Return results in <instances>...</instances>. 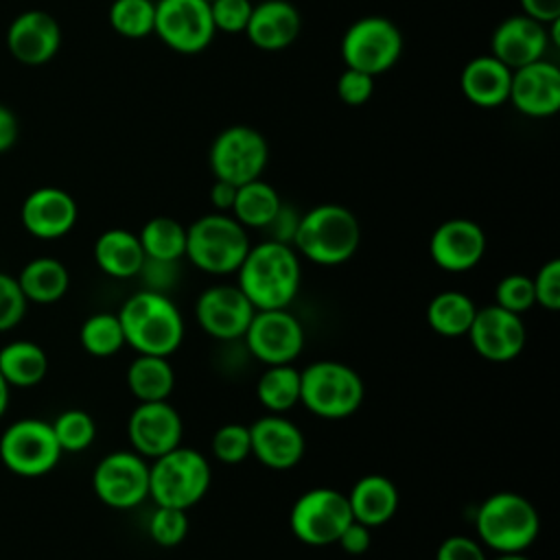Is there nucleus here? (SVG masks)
I'll return each instance as SVG.
<instances>
[{
  "label": "nucleus",
  "mask_w": 560,
  "mask_h": 560,
  "mask_svg": "<svg viewBox=\"0 0 560 560\" xmlns=\"http://www.w3.org/2000/svg\"><path fill=\"white\" fill-rule=\"evenodd\" d=\"M7 46L18 61L42 66L57 55L61 46V28L46 11H22L7 28Z\"/></svg>",
  "instance_id": "nucleus-22"
},
{
  "label": "nucleus",
  "mask_w": 560,
  "mask_h": 560,
  "mask_svg": "<svg viewBox=\"0 0 560 560\" xmlns=\"http://www.w3.org/2000/svg\"><path fill=\"white\" fill-rule=\"evenodd\" d=\"M61 453H81L96 438L94 418L83 409H66L50 424Z\"/></svg>",
  "instance_id": "nucleus-37"
},
{
  "label": "nucleus",
  "mask_w": 560,
  "mask_h": 560,
  "mask_svg": "<svg viewBox=\"0 0 560 560\" xmlns=\"http://www.w3.org/2000/svg\"><path fill=\"white\" fill-rule=\"evenodd\" d=\"M402 55V33L385 15H363L354 20L341 37V59L346 68L378 77L396 66Z\"/></svg>",
  "instance_id": "nucleus-8"
},
{
  "label": "nucleus",
  "mask_w": 560,
  "mask_h": 560,
  "mask_svg": "<svg viewBox=\"0 0 560 560\" xmlns=\"http://www.w3.org/2000/svg\"><path fill=\"white\" fill-rule=\"evenodd\" d=\"M247 230L228 212H210L186 228L184 256L203 273H236L247 249Z\"/></svg>",
  "instance_id": "nucleus-6"
},
{
  "label": "nucleus",
  "mask_w": 560,
  "mask_h": 560,
  "mask_svg": "<svg viewBox=\"0 0 560 560\" xmlns=\"http://www.w3.org/2000/svg\"><path fill=\"white\" fill-rule=\"evenodd\" d=\"M267 160L269 147L265 136L247 125H232L223 129L208 151V164L214 179H223L234 186L258 179Z\"/></svg>",
  "instance_id": "nucleus-10"
},
{
  "label": "nucleus",
  "mask_w": 560,
  "mask_h": 560,
  "mask_svg": "<svg viewBox=\"0 0 560 560\" xmlns=\"http://www.w3.org/2000/svg\"><path fill=\"white\" fill-rule=\"evenodd\" d=\"M549 48L547 24L518 13L505 18L490 35V55L505 63L510 70L545 59Z\"/></svg>",
  "instance_id": "nucleus-21"
},
{
  "label": "nucleus",
  "mask_w": 560,
  "mask_h": 560,
  "mask_svg": "<svg viewBox=\"0 0 560 560\" xmlns=\"http://www.w3.org/2000/svg\"><path fill=\"white\" fill-rule=\"evenodd\" d=\"M435 560H488V553L479 540L464 534H453L438 545Z\"/></svg>",
  "instance_id": "nucleus-45"
},
{
  "label": "nucleus",
  "mask_w": 560,
  "mask_h": 560,
  "mask_svg": "<svg viewBox=\"0 0 560 560\" xmlns=\"http://www.w3.org/2000/svg\"><path fill=\"white\" fill-rule=\"evenodd\" d=\"M241 339L262 365L293 363L304 350V326L289 308H260Z\"/></svg>",
  "instance_id": "nucleus-12"
},
{
  "label": "nucleus",
  "mask_w": 560,
  "mask_h": 560,
  "mask_svg": "<svg viewBox=\"0 0 560 560\" xmlns=\"http://www.w3.org/2000/svg\"><path fill=\"white\" fill-rule=\"evenodd\" d=\"M18 140V120L15 114L0 103V153L11 149Z\"/></svg>",
  "instance_id": "nucleus-50"
},
{
  "label": "nucleus",
  "mask_w": 560,
  "mask_h": 560,
  "mask_svg": "<svg viewBox=\"0 0 560 560\" xmlns=\"http://www.w3.org/2000/svg\"><path fill=\"white\" fill-rule=\"evenodd\" d=\"M206 2H212V0H206Z\"/></svg>",
  "instance_id": "nucleus-53"
},
{
  "label": "nucleus",
  "mask_w": 560,
  "mask_h": 560,
  "mask_svg": "<svg viewBox=\"0 0 560 560\" xmlns=\"http://www.w3.org/2000/svg\"><path fill=\"white\" fill-rule=\"evenodd\" d=\"M280 206H282V199L278 190L258 177L236 188L234 206L230 212L245 230L247 228L265 230L276 217V212L280 210Z\"/></svg>",
  "instance_id": "nucleus-32"
},
{
  "label": "nucleus",
  "mask_w": 560,
  "mask_h": 560,
  "mask_svg": "<svg viewBox=\"0 0 560 560\" xmlns=\"http://www.w3.org/2000/svg\"><path fill=\"white\" fill-rule=\"evenodd\" d=\"M210 451L217 462L236 466L245 462L252 455V444H249V427L241 422H225L221 424L210 440Z\"/></svg>",
  "instance_id": "nucleus-38"
},
{
  "label": "nucleus",
  "mask_w": 560,
  "mask_h": 560,
  "mask_svg": "<svg viewBox=\"0 0 560 560\" xmlns=\"http://www.w3.org/2000/svg\"><path fill=\"white\" fill-rule=\"evenodd\" d=\"M94 260L105 276L116 280H129L140 276L147 256L142 252L138 234L122 228H112L96 238Z\"/></svg>",
  "instance_id": "nucleus-27"
},
{
  "label": "nucleus",
  "mask_w": 560,
  "mask_h": 560,
  "mask_svg": "<svg viewBox=\"0 0 560 560\" xmlns=\"http://www.w3.org/2000/svg\"><path fill=\"white\" fill-rule=\"evenodd\" d=\"M536 304L556 313L560 308V260H547L532 278Z\"/></svg>",
  "instance_id": "nucleus-43"
},
{
  "label": "nucleus",
  "mask_w": 560,
  "mask_h": 560,
  "mask_svg": "<svg viewBox=\"0 0 560 560\" xmlns=\"http://www.w3.org/2000/svg\"><path fill=\"white\" fill-rule=\"evenodd\" d=\"M92 488L101 503L131 510L149 497V462L136 451L107 453L92 472Z\"/></svg>",
  "instance_id": "nucleus-14"
},
{
  "label": "nucleus",
  "mask_w": 560,
  "mask_h": 560,
  "mask_svg": "<svg viewBox=\"0 0 560 560\" xmlns=\"http://www.w3.org/2000/svg\"><path fill=\"white\" fill-rule=\"evenodd\" d=\"M508 101L529 118H547L560 109V70L547 59L512 70Z\"/></svg>",
  "instance_id": "nucleus-20"
},
{
  "label": "nucleus",
  "mask_w": 560,
  "mask_h": 560,
  "mask_svg": "<svg viewBox=\"0 0 560 560\" xmlns=\"http://www.w3.org/2000/svg\"><path fill=\"white\" fill-rule=\"evenodd\" d=\"M48 357L35 341H11L0 350V374L9 385L33 387L44 381Z\"/></svg>",
  "instance_id": "nucleus-31"
},
{
  "label": "nucleus",
  "mask_w": 560,
  "mask_h": 560,
  "mask_svg": "<svg viewBox=\"0 0 560 560\" xmlns=\"http://www.w3.org/2000/svg\"><path fill=\"white\" fill-rule=\"evenodd\" d=\"M77 214L79 210L72 195L57 186H42L33 190L20 210L26 232L44 241L66 236L74 228Z\"/></svg>",
  "instance_id": "nucleus-23"
},
{
  "label": "nucleus",
  "mask_w": 560,
  "mask_h": 560,
  "mask_svg": "<svg viewBox=\"0 0 560 560\" xmlns=\"http://www.w3.org/2000/svg\"><path fill=\"white\" fill-rule=\"evenodd\" d=\"M127 387L138 402L168 400L175 389V370L168 357L138 354L127 368Z\"/></svg>",
  "instance_id": "nucleus-28"
},
{
  "label": "nucleus",
  "mask_w": 560,
  "mask_h": 560,
  "mask_svg": "<svg viewBox=\"0 0 560 560\" xmlns=\"http://www.w3.org/2000/svg\"><path fill=\"white\" fill-rule=\"evenodd\" d=\"M116 315L122 326L125 346L138 354L171 357L184 341L182 311L164 291H136L122 302Z\"/></svg>",
  "instance_id": "nucleus-2"
},
{
  "label": "nucleus",
  "mask_w": 560,
  "mask_h": 560,
  "mask_svg": "<svg viewBox=\"0 0 560 560\" xmlns=\"http://www.w3.org/2000/svg\"><path fill=\"white\" fill-rule=\"evenodd\" d=\"M346 497L350 503L352 518L368 525L370 529L392 521L400 501L396 483L378 472L359 477Z\"/></svg>",
  "instance_id": "nucleus-26"
},
{
  "label": "nucleus",
  "mask_w": 560,
  "mask_h": 560,
  "mask_svg": "<svg viewBox=\"0 0 560 560\" xmlns=\"http://www.w3.org/2000/svg\"><path fill=\"white\" fill-rule=\"evenodd\" d=\"M109 24L127 39L151 35L155 24V0H114L109 7Z\"/></svg>",
  "instance_id": "nucleus-36"
},
{
  "label": "nucleus",
  "mask_w": 560,
  "mask_h": 560,
  "mask_svg": "<svg viewBox=\"0 0 560 560\" xmlns=\"http://www.w3.org/2000/svg\"><path fill=\"white\" fill-rule=\"evenodd\" d=\"M350 521L348 497L326 486L302 492L289 512L291 534L311 547L335 545Z\"/></svg>",
  "instance_id": "nucleus-9"
},
{
  "label": "nucleus",
  "mask_w": 560,
  "mask_h": 560,
  "mask_svg": "<svg viewBox=\"0 0 560 560\" xmlns=\"http://www.w3.org/2000/svg\"><path fill=\"white\" fill-rule=\"evenodd\" d=\"M488 560H532L529 556H525V551H512V553H494V558Z\"/></svg>",
  "instance_id": "nucleus-52"
},
{
  "label": "nucleus",
  "mask_w": 560,
  "mask_h": 560,
  "mask_svg": "<svg viewBox=\"0 0 560 560\" xmlns=\"http://www.w3.org/2000/svg\"><path fill=\"white\" fill-rule=\"evenodd\" d=\"M335 545H339L341 551L348 553V556H363L372 545V529L352 518L346 525V529L339 534Z\"/></svg>",
  "instance_id": "nucleus-46"
},
{
  "label": "nucleus",
  "mask_w": 560,
  "mask_h": 560,
  "mask_svg": "<svg viewBox=\"0 0 560 560\" xmlns=\"http://www.w3.org/2000/svg\"><path fill=\"white\" fill-rule=\"evenodd\" d=\"M298 219H300V214H298L291 206H287V203L282 201L280 210L276 212V217L271 219V223H269L265 230L269 232V238L291 245V238H293L295 228H298Z\"/></svg>",
  "instance_id": "nucleus-47"
},
{
  "label": "nucleus",
  "mask_w": 560,
  "mask_h": 560,
  "mask_svg": "<svg viewBox=\"0 0 560 560\" xmlns=\"http://www.w3.org/2000/svg\"><path fill=\"white\" fill-rule=\"evenodd\" d=\"M26 298L15 278L0 271V332L18 326L26 313Z\"/></svg>",
  "instance_id": "nucleus-41"
},
{
  "label": "nucleus",
  "mask_w": 560,
  "mask_h": 560,
  "mask_svg": "<svg viewBox=\"0 0 560 560\" xmlns=\"http://www.w3.org/2000/svg\"><path fill=\"white\" fill-rule=\"evenodd\" d=\"M521 7H523V13L542 22V24H549L553 20L560 18V0H518Z\"/></svg>",
  "instance_id": "nucleus-48"
},
{
  "label": "nucleus",
  "mask_w": 560,
  "mask_h": 560,
  "mask_svg": "<svg viewBox=\"0 0 560 560\" xmlns=\"http://www.w3.org/2000/svg\"><path fill=\"white\" fill-rule=\"evenodd\" d=\"M486 254V234L472 219H446L442 221L429 238L431 260L448 271L462 273L479 265Z\"/></svg>",
  "instance_id": "nucleus-19"
},
{
  "label": "nucleus",
  "mask_w": 560,
  "mask_h": 560,
  "mask_svg": "<svg viewBox=\"0 0 560 560\" xmlns=\"http://www.w3.org/2000/svg\"><path fill=\"white\" fill-rule=\"evenodd\" d=\"M153 33L175 52L197 55L214 39V22L206 0H155Z\"/></svg>",
  "instance_id": "nucleus-13"
},
{
  "label": "nucleus",
  "mask_w": 560,
  "mask_h": 560,
  "mask_svg": "<svg viewBox=\"0 0 560 560\" xmlns=\"http://www.w3.org/2000/svg\"><path fill=\"white\" fill-rule=\"evenodd\" d=\"M208 4L214 28L225 33H243L254 7L249 0H212Z\"/></svg>",
  "instance_id": "nucleus-42"
},
{
  "label": "nucleus",
  "mask_w": 560,
  "mask_h": 560,
  "mask_svg": "<svg viewBox=\"0 0 560 560\" xmlns=\"http://www.w3.org/2000/svg\"><path fill=\"white\" fill-rule=\"evenodd\" d=\"M79 341L83 350L92 357H112L125 346L122 326L116 313H94L79 330Z\"/></svg>",
  "instance_id": "nucleus-35"
},
{
  "label": "nucleus",
  "mask_w": 560,
  "mask_h": 560,
  "mask_svg": "<svg viewBox=\"0 0 560 560\" xmlns=\"http://www.w3.org/2000/svg\"><path fill=\"white\" fill-rule=\"evenodd\" d=\"M61 457L59 442L50 422L24 418L13 422L0 438L2 464L22 477H39L57 466Z\"/></svg>",
  "instance_id": "nucleus-11"
},
{
  "label": "nucleus",
  "mask_w": 560,
  "mask_h": 560,
  "mask_svg": "<svg viewBox=\"0 0 560 560\" xmlns=\"http://www.w3.org/2000/svg\"><path fill=\"white\" fill-rule=\"evenodd\" d=\"M466 337L481 359L490 363H508L525 350L527 328L523 324V315L488 304L477 306Z\"/></svg>",
  "instance_id": "nucleus-15"
},
{
  "label": "nucleus",
  "mask_w": 560,
  "mask_h": 560,
  "mask_svg": "<svg viewBox=\"0 0 560 560\" xmlns=\"http://www.w3.org/2000/svg\"><path fill=\"white\" fill-rule=\"evenodd\" d=\"M190 529L188 510L171 508V505H155L149 518V536L160 547H177Z\"/></svg>",
  "instance_id": "nucleus-39"
},
{
  "label": "nucleus",
  "mask_w": 560,
  "mask_h": 560,
  "mask_svg": "<svg viewBox=\"0 0 560 560\" xmlns=\"http://www.w3.org/2000/svg\"><path fill=\"white\" fill-rule=\"evenodd\" d=\"M24 298L28 302H37V304H52L59 298L66 295L68 287H70V273L66 269V265L57 258H33L31 262H26L20 271V276L15 278Z\"/></svg>",
  "instance_id": "nucleus-29"
},
{
  "label": "nucleus",
  "mask_w": 560,
  "mask_h": 560,
  "mask_svg": "<svg viewBox=\"0 0 560 560\" xmlns=\"http://www.w3.org/2000/svg\"><path fill=\"white\" fill-rule=\"evenodd\" d=\"M236 278V287L256 311L289 308L302 282L300 256L289 243L265 238L258 245H249Z\"/></svg>",
  "instance_id": "nucleus-1"
},
{
  "label": "nucleus",
  "mask_w": 560,
  "mask_h": 560,
  "mask_svg": "<svg viewBox=\"0 0 560 560\" xmlns=\"http://www.w3.org/2000/svg\"><path fill=\"white\" fill-rule=\"evenodd\" d=\"M361 243V228L354 212L339 203H319L298 219L291 247L300 258L322 267L350 260Z\"/></svg>",
  "instance_id": "nucleus-3"
},
{
  "label": "nucleus",
  "mask_w": 560,
  "mask_h": 560,
  "mask_svg": "<svg viewBox=\"0 0 560 560\" xmlns=\"http://www.w3.org/2000/svg\"><path fill=\"white\" fill-rule=\"evenodd\" d=\"M236 188L230 182L223 179H214L212 188H210V203L214 206L217 212H230L234 206V197H236Z\"/></svg>",
  "instance_id": "nucleus-49"
},
{
  "label": "nucleus",
  "mask_w": 560,
  "mask_h": 560,
  "mask_svg": "<svg viewBox=\"0 0 560 560\" xmlns=\"http://www.w3.org/2000/svg\"><path fill=\"white\" fill-rule=\"evenodd\" d=\"M212 468L192 446H175L149 464V497L155 505L190 510L210 490Z\"/></svg>",
  "instance_id": "nucleus-7"
},
{
  "label": "nucleus",
  "mask_w": 560,
  "mask_h": 560,
  "mask_svg": "<svg viewBox=\"0 0 560 560\" xmlns=\"http://www.w3.org/2000/svg\"><path fill=\"white\" fill-rule=\"evenodd\" d=\"M510 81H512V70L492 55L472 57L459 74V88L464 96L472 105L483 109L499 107L508 101Z\"/></svg>",
  "instance_id": "nucleus-25"
},
{
  "label": "nucleus",
  "mask_w": 560,
  "mask_h": 560,
  "mask_svg": "<svg viewBox=\"0 0 560 560\" xmlns=\"http://www.w3.org/2000/svg\"><path fill=\"white\" fill-rule=\"evenodd\" d=\"M256 398L269 413H284L300 405V370L293 363L265 365L256 381Z\"/></svg>",
  "instance_id": "nucleus-33"
},
{
  "label": "nucleus",
  "mask_w": 560,
  "mask_h": 560,
  "mask_svg": "<svg viewBox=\"0 0 560 560\" xmlns=\"http://www.w3.org/2000/svg\"><path fill=\"white\" fill-rule=\"evenodd\" d=\"M131 451L144 459H155L182 444L184 422L168 400L138 402L127 420Z\"/></svg>",
  "instance_id": "nucleus-17"
},
{
  "label": "nucleus",
  "mask_w": 560,
  "mask_h": 560,
  "mask_svg": "<svg viewBox=\"0 0 560 560\" xmlns=\"http://www.w3.org/2000/svg\"><path fill=\"white\" fill-rule=\"evenodd\" d=\"M494 304L516 315L527 313L536 304L532 276H525V273L503 276L494 289Z\"/></svg>",
  "instance_id": "nucleus-40"
},
{
  "label": "nucleus",
  "mask_w": 560,
  "mask_h": 560,
  "mask_svg": "<svg viewBox=\"0 0 560 560\" xmlns=\"http://www.w3.org/2000/svg\"><path fill=\"white\" fill-rule=\"evenodd\" d=\"M140 245L147 260L177 262L186 252V228L173 217H153L140 228Z\"/></svg>",
  "instance_id": "nucleus-34"
},
{
  "label": "nucleus",
  "mask_w": 560,
  "mask_h": 560,
  "mask_svg": "<svg viewBox=\"0 0 560 560\" xmlns=\"http://www.w3.org/2000/svg\"><path fill=\"white\" fill-rule=\"evenodd\" d=\"M252 302L236 284H212L195 302L199 328L219 341L241 339L254 315Z\"/></svg>",
  "instance_id": "nucleus-16"
},
{
  "label": "nucleus",
  "mask_w": 560,
  "mask_h": 560,
  "mask_svg": "<svg viewBox=\"0 0 560 560\" xmlns=\"http://www.w3.org/2000/svg\"><path fill=\"white\" fill-rule=\"evenodd\" d=\"M363 398V378L343 361L319 359L300 370V405L317 418H350L357 413Z\"/></svg>",
  "instance_id": "nucleus-5"
},
{
  "label": "nucleus",
  "mask_w": 560,
  "mask_h": 560,
  "mask_svg": "<svg viewBox=\"0 0 560 560\" xmlns=\"http://www.w3.org/2000/svg\"><path fill=\"white\" fill-rule=\"evenodd\" d=\"M479 542L494 553L527 551L540 532V516L534 503L518 492H494L475 512Z\"/></svg>",
  "instance_id": "nucleus-4"
},
{
  "label": "nucleus",
  "mask_w": 560,
  "mask_h": 560,
  "mask_svg": "<svg viewBox=\"0 0 560 560\" xmlns=\"http://www.w3.org/2000/svg\"><path fill=\"white\" fill-rule=\"evenodd\" d=\"M249 427L252 455L271 470L295 468L306 451L304 433L282 413H265Z\"/></svg>",
  "instance_id": "nucleus-18"
},
{
  "label": "nucleus",
  "mask_w": 560,
  "mask_h": 560,
  "mask_svg": "<svg viewBox=\"0 0 560 560\" xmlns=\"http://www.w3.org/2000/svg\"><path fill=\"white\" fill-rule=\"evenodd\" d=\"M300 28L302 18L295 4L289 0H262L252 7L243 33L260 50H282L298 39Z\"/></svg>",
  "instance_id": "nucleus-24"
},
{
  "label": "nucleus",
  "mask_w": 560,
  "mask_h": 560,
  "mask_svg": "<svg viewBox=\"0 0 560 560\" xmlns=\"http://www.w3.org/2000/svg\"><path fill=\"white\" fill-rule=\"evenodd\" d=\"M9 383L4 381V376L0 374V418L4 416V411H7V407H9Z\"/></svg>",
  "instance_id": "nucleus-51"
},
{
  "label": "nucleus",
  "mask_w": 560,
  "mask_h": 560,
  "mask_svg": "<svg viewBox=\"0 0 560 560\" xmlns=\"http://www.w3.org/2000/svg\"><path fill=\"white\" fill-rule=\"evenodd\" d=\"M477 304L470 295L448 289L440 291L427 304V324L442 337H462L468 332Z\"/></svg>",
  "instance_id": "nucleus-30"
},
{
  "label": "nucleus",
  "mask_w": 560,
  "mask_h": 560,
  "mask_svg": "<svg viewBox=\"0 0 560 560\" xmlns=\"http://www.w3.org/2000/svg\"><path fill=\"white\" fill-rule=\"evenodd\" d=\"M372 92H374V77L365 72L346 68L337 79V96L350 107H359L368 103Z\"/></svg>",
  "instance_id": "nucleus-44"
}]
</instances>
